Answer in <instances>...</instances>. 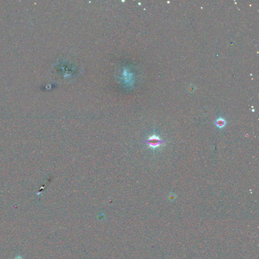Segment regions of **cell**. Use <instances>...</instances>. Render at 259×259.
<instances>
[{
	"label": "cell",
	"instance_id": "cell-1",
	"mask_svg": "<svg viewBox=\"0 0 259 259\" xmlns=\"http://www.w3.org/2000/svg\"><path fill=\"white\" fill-rule=\"evenodd\" d=\"M165 141L161 140L158 136L155 134H152L148 136L146 140H144L142 142L145 143L149 148L154 150L159 147Z\"/></svg>",
	"mask_w": 259,
	"mask_h": 259
},
{
	"label": "cell",
	"instance_id": "cell-2",
	"mask_svg": "<svg viewBox=\"0 0 259 259\" xmlns=\"http://www.w3.org/2000/svg\"><path fill=\"white\" fill-rule=\"evenodd\" d=\"M215 124L218 128H222L225 126L226 122L223 119H219L216 121Z\"/></svg>",
	"mask_w": 259,
	"mask_h": 259
},
{
	"label": "cell",
	"instance_id": "cell-3",
	"mask_svg": "<svg viewBox=\"0 0 259 259\" xmlns=\"http://www.w3.org/2000/svg\"><path fill=\"white\" fill-rule=\"evenodd\" d=\"M16 259H22V258L21 257H18L16 258Z\"/></svg>",
	"mask_w": 259,
	"mask_h": 259
}]
</instances>
